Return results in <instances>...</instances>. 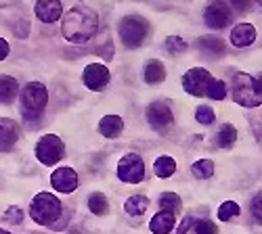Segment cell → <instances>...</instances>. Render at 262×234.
<instances>
[{"instance_id":"obj_1","label":"cell","mask_w":262,"mask_h":234,"mask_svg":"<svg viewBox=\"0 0 262 234\" xmlns=\"http://www.w3.org/2000/svg\"><path fill=\"white\" fill-rule=\"evenodd\" d=\"M99 32V17L89 7H74L65 13L61 34L72 44H84Z\"/></svg>"},{"instance_id":"obj_2","label":"cell","mask_w":262,"mask_h":234,"mask_svg":"<svg viewBox=\"0 0 262 234\" xmlns=\"http://www.w3.org/2000/svg\"><path fill=\"white\" fill-rule=\"evenodd\" d=\"M21 115L26 119H38L42 115V111L47 109V102H49V90L45 84L40 82H30L21 90Z\"/></svg>"},{"instance_id":"obj_3","label":"cell","mask_w":262,"mask_h":234,"mask_svg":"<svg viewBox=\"0 0 262 234\" xmlns=\"http://www.w3.org/2000/svg\"><path fill=\"white\" fill-rule=\"evenodd\" d=\"M30 216L40 226H51L61 218V201L51 193H40L30 205Z\"/></svg>"},{"instance_id":"obj_4","label":"cell","mask_w":262,"mask_h":234,"mask_svg":"<svg viewBox=\"0 0 262 234\" xmlns=\"http://www.w3.org/2000/svg\"><path fill=\"white\" fill-rule=\"evenodd\" d=\"M233 100L242 107H260L262 105V94L256 88V80L250 73H235L233 75Z\"/></svg>"},{"instance_id":"obj_5","label":"cell","mask_w":262,"mask_h":234,"mask_svg":"<svg viewBox=\"0 0 262 234\" xmlns=\"http://www.w3.org/2000/svg\"><path fill=\"white\" fill-rule=\"evenodd\" d=\"M118 32H120V40L124 42L126 48H139L149 34V23L143 17L130 15V17H124L120 21Z\"/></svg>"},{"instance_id":"obj_6","label":"cell","mask_w":262,"mask_h":234,"mask_svg":"<svg viewBox=\"0 0 262 234\" xmlns=\"http://www.w3.org/2000/svg\"><path fill=\"white\" fill-rule=\"evenodd\" d=\"M65 144L57 134H47L36 142V157L45 165H55L59 159H63Z\"/></svg>"},{"instance_id":"obj_7","label":"cell","mask_w":262,"mask_h":234,"mask_svg":"<svg viewBox=\"0 0 262 234\" xmlns=\"http://www.w3.org/2000/svg\"><path fill=\"white\" fill-rule=\"evenodd\" d=\"M118 178L128 184H139L145 178V163H143L141 155H137V153L124 155L118 163Z\"/></svg>"},{"instance_id":"obj_8","label":"cell","mask_w":262,"mask_h":234,"mask_svg":"<svg viewBox=\"0 0 262 234\" xmlns=\"http://www.w3.org/2000/svg\"><path fill=\"white\" fill-rule=\"evenodd\" d=\"M231 19H233V13H231V7L225 3V0H212L204 11V21H206V25L212 28V30L227 28L231 23Z\"/></svg>"},{"instance_id":"obj_9","label":"cell","mask_w":262,"mask_h":234,"mask_svg":"<svg viewBox=\"0 0 262 234\" xmlns=\"http://www.w3.org/2000/svg\"><path fill=\"white\" fill-rule=\"evenodd\" d=\"M212 80H214V77L210 75L208 69H204V67H193V69H189V71L183 75V88H185V92L191 94V96H204Z\"/></svg>"},{"instance_id":"obj_10","label":"cell","mask_w":262,"mask_h":234,"mask_svg":"<svg viewBox=\"0 0 262 234\" xmlns=\"http://www.w3.org/2000/svg\"><path fill=\"white\" fill-rule=\"evenodd\" d=\"M82 82L89 90L101 92L109 84V69L105 65H101V63H91L82 73Z\"/></svg>"},{"instance_id":"obj_11","label":"cell","mask_w":262,"mask_h":234,"mask_svg":"<svg viewBox=\"0 0 262 234\" xmlns=\"http://www.w3.org/2000/svg\"><path fill=\"white\" fill-rule=\"evenodd\" d=\"M172 119H174L172 109L164 100H156L147 107V121L154 130H164V127H168L172 123Z\"/></svg>"},{"instance_id":"obj_12","label":"cell","mask_w":262,"mask_h":234,"mask_svg":"<svg viewBox=\"0 0 262 234\" xmlns=\"http://www.w3.org/2000/svg\"><path fill=\"white\" fill-rule=\"evenodd\" d=\"M51 184L59 193H74L78 188V174L72 167H59L51 174Z\"/></svg>"},{"instance_id":"obj_13","label":"cell","mask_w":262,"mask_h":234,"mask_svg":"<svg viewBox=\"0 0 262 234\" xmlns=\"http://www.w3.org/2000/svg\"><path fill=\"white\" fill-rule=\"evenodd\" d=\"M34 13L42 23H55L57 19H61L63 5H61V0H38L34 7Z\"/></svg>"},{"instance_id":"obj_14","label":"cell","mask_w":262,"mask_h":234,"mask_svg":"<svg viewBox=\"0 0 262 234\" xmlns=\"http://www.w3.org/2000/svg\"><path fill=\"white\" fill-rule=\"evenodd\" d=\"M177 234H218V228L210 220L202 218H185L177 230Z\"/></svg>"},{"instance_id":"obj_15","label":"cell","mask_w":262,"mask_h":234,"mask_svg":"<svg viewBox=\"0 0 262 234\" xmlns=\"http://www.w3.org/2000/svg\"><path fill=\"white\" fill-rule=\"evenodd\" d=\"M19 138V127L13 119L0 117V153H9Z\"/></svg>"},{"instance_id":"obj_16","label":"cell","mask_w":262,"mask_h":234,"mask_svg":"<svg viewBox=\"0 0 262 234\" xmlns=\"http://www.w3.org/2000/svg\"><path fill=\"white\" fill-rule=\"evenodd\" d=\"M254 40H256V30L250 23H239L231 32V42L237 48H246V46L254 44Z\"/></svg>"},{"instance_id":"obj_17","label":"cell","mask_w":262,"mask_h":234,"mask_svg":"<svg viewBox=\"0 0 262 234\" xmlns=\"http://www.w3.org/2000/svg\"><path fill=\"white\" fill-rule=\"evenodd\" d=\"M174 216H177V214L162 209L160 214H156L154 218H151V222H149L151 232H154V234H168V232H172V228H174Z\"/></svg>"},{"instance_id":"obj_18","label":"cell","mask_w":262,"mask_h":234,"mask_svg":"<svg viewBox=\"0 0 262 234\" xmlns=\"http://www.w3.org/2000/svg\"><path fill=\"white\" fill-rule=\"evenodd\" d=\"M122 130H124V121L118 115H105L99 121V132L107 138H118L122 134Z\"/></svg>"},{"instance_id":"obj_19","label":"cell","mask_w":262,"mask_h":234,"mask_svg":"<svg viewBox=\"0 0 262 234\" xmlns=\"http://www.w3.org/2000/svg\"><path fill=\"white\" fill-rule=\"evenodd\" d=\"M143 77H145L147 84H160V82H164V77H166L164 63L158 61V59L147 61V65H145V69H143Z\"/></svg>"},{"instance_id":"obj_20","label":"cell","mask_w":262,"mask_h":234,"mask_svg":"<svg viewBox=\"0 0 262 234\" xmlns=\"http://www.w3.org/2000/svg\"><path fill=\"white\" fill-rule=\"evenodd\" d=\"M198 48L202 53H210V55L218 57V55L225 53V42L221 38H216V36H204V38L198 40Z\"/></svg>"},{"instance_id":"obj_21","label":"cell","mask_w":262,"mask_h":234,"mask_svg":"<svg viewBox=\"0 0 262 234\" xmlns=\"http://www.w3.org/2000/svg\"><path fill=\"white\" fill-rule=\"evenodd\" d=\"M149 207V199L147 197H141V195H133L126 203H124V209H126V214L128 216H133V218H141L145 211Z\"/></svg>"},{"instance_id":"obj_22","label":"cell","mask_w":262,"mask_h":234,"mask_svg":"<svg viewBox=\"0 0 262 234\" xmlns=\"http://www.w3.org/2000/svg\"><path fill=\"white\" fill-rule=\"evenodd\" d=\"M19 84L11 75H0V102H11L17 96Z\"/></svg>"},{"instance_id":"obj_23","label":"cell","mask_w":262,"mask_h":234,"mask_svg":"<svg viewBox=\"0 0 262 234\" xmlns=\"http://www.w3.org/2000/svg\"><path fill=\"white\" fill-rule=\"evenodd\" d=\"M237 140V130H235V125L233 123H225L221 125V130H218L216 134V144L221 146V148H231Z\"/></svg>"},{"instance_id":"obj_24","label":"cell","mask_w":262,"mask_h":234,"mask_svg":"<svg viewBox=\"0 0 262 234\" xmlns=\"http://www.w3.org/2000/svg\"><path fill=\"white\" fill-rule=\"evenodd\" d=\"M174 169H177V161H174L172 157H168V155L158 157L156 163H154V172H156L158 178H170L174 174Z\"/></svg>"},{"instance_id":"obj_25","label":"cell","mask_w":262,"mask_h":234,"mask_svg":"<svg viewBox=\"0 0 262 234\" xmlns=\"http://www.w3.org/2000/svg\"><path fill=\"white\" fill-rule=\"evenodd\" d=\"M191 174L198 180H208L214 174V161L212 159H200L191 165Z\"/></svg>"},{"instance_id":"obj_26","label":"cell","mask_w":262,"mask_h":234,"mask_svg":"<svg viewBox=\"0 0 262 234\" xmlns=\"http://www.w3.org/2000/svg\"><path fill=\"white\" fill-rule=\"evenodd\" d=\"M89 209L93 211L95 216H105L107 209H109V203H107V197L103 193H93L89 197Z\"/></svg>"},{"instance_id":"obj_27","label":"cell","mask_w":262,"mask_h":234,"mask_svg":"<svg viewBox=\"0 0 262 234\" xmlns=\"http://www.w3.org/2000/svg\"><path fill=\"white\" fill-rule=\"evenodd\" d=\"M160 207L166 211H172V214H179L181 211V197L174 193H162L160 195Z\"/></svg>"},{"instance_id":"obj_28","label":"cell","mask_w":262,"mask_h":234,"mask_svg":"<svg viewBox=\"0 0 262 234\" xmlns=\"http://www.w3.org/2000/svg\"><path fill=\"white\" fill-rule=\"evenodd\" d=\"M239 214H242V209H239V205L235 201H225L218 207V220H223V222H229V220L237 218Z\"/></svg>"},{"instance_id":"obj_29","label":"cell","mask_w":262,"mask_h":234,"mask_svg":"<svg viewBox=\"0 0 262 234\" xmlns=\"http://www.w3.org/2000/svg\"><path fill=\"white\" fill-rule=\"evenodd\" d=\"M206 94L210 98H214V100H223L227 96V84L223 80H212L208 90H206Z\"/></svg>"},{"instance_id":"obj_30","label":"cell","mask_w":262,"mask_h":234,"mask_svg":"<svg viewBox=\"0 0 262 234\" xmlns=\"http://www.w3.org/2000/svg\"><path fill=\"white\" fill-rule=\"evenodd\" d=\"M195 119H198L202 125H210V123H214V119H216L214 109L208 107V105H200L198 111H195Z\"/></svg>"},{"instance_id":"obj_31","label":"cell","mask_w":262,"mask_h":234,"mask_svg":"<svg viewBox=\"0 0 262 234\" xmlns=\"http://www.w3.org/2000/svg\"><path fill=\"white\" fill-rule=\"evenodd\" d=\"M166 48L172 53V55H179V53H185L187 50V42L181 38V36H170L166 40Z\"/></svg>"},{"instance_id":"obj_32","label":"cell","mask_w":262,"mask_h":234,"mask_svg":"<svg viewBox=\"0 0 262 234\" xmlns=\"http://www.w3.org/2000/svg\"><path fill=\"white\" fill-rule=\"evenodd\" d=\"M5 220H7L9 224H13V226H19L21 220H24V209L17 207V205H11V207L5 211Z\"/></svg>"},{"instance_id":"obj_33","label":"cell","mask_w":262,"mask_h":234,"mask_svg":"<svg viewBox=\"0 0 262 234\" xmlns=\"http://www.w3.org/2000/svg\"><path fill=\"white\" fill-rule=\"evenodd\" d=\"M250 211H252V218L262 226V193H258V195H254V197H252Z\"/></svg>"},{"instance_id":"obj_34","label":"cell","mask_w":262,"mask_h":234,"mask_svg":"<svg viewBox=\"0 0 262 234\" xmlns=\"http://www.w3.org/2000/svg\"><path fill=\"white\" fill-rule=\"evenodd\" d=\"M9 50H11L9 42H7L5 38H0V61H5V59L9 57Z\"/></svg>"},{"instance_id":"obj_35","label":"cell","mask_w":262,"mask_h":234,"mask_svg":"<svg viewBox=\"0 0 262 234\" xmlns=\"http://www.w3.org/2000/svg\"><path fill=\"white\" fill-rule=\"evenodd\" d=\"M229 3H231L235 9H239V11H246V9H250L252 0H229Z\"/></svg>"},{"instance_id":"obj_36","label":"cell","mask_w":262,"mask_h":234,"mask_svg":"<svg viewBox=\"0 0 262 234\" xmlns=\"http://www.w3.org/2000/svg\"><path fill=\"white\" fill-rule=\"evenodd\" d=\"M256 88H258V92L262 94V73L258 75V80H256Z\"/></svg>"},{"instance_id":"obj_37","label":"cell","mask_w":262,"mask_h":234,"mask_svg":"<svg viewBox=\"0 0 262 234\" xmlns=\"http://www.w3.org/2000/svg\"><path fill=\"white\" fill-rule=\"evenodd\" d=\"M0 234H11V232H7V230H3V228H0Z\"/></svg>"},{"instance_id":"obj_38","label":"cell","mask_w":262,"mask_h":234,"mask_svg":"<svg viewBox=\"0 0 262 234\" xmlns=\"http://www.w3.org/2000/svg\"><path fill=\"white\" fill-rule=\"evenodd\" d=\"M256 3H258V5H260V7H262V0H256Z\"/></svg>"}]
</instances>
